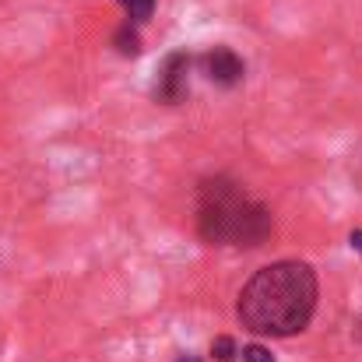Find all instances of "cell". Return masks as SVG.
Returning a JSON list of instances; mask_svg holds the SVG:
<instances>
[{"instance_id":"52a82bcc","label":"cell","mask_w":362,"mask_h":362,"mask_svg":"<svg viewBox=\"0 0 362 362\" xmlns=\"http://www.w3.org/2000/svg\"><path fill=\"white\" fill-rule=\"evenodd\" d=\"M236 356H240V349H236V341L229 334H222V338L211 341V359L215 362H236Z\"/></svg>"},{"instance_id":"277c9868","label":"cell","mask_w":362,"mask_h":362,"mask_svg":"<svg viewBox=\"0 0 362 362\" xmlns=\"http://www.w3.org/2000/svg\"><path fill=\"white\" fill-rule=\"evenodd\" d=\"M201 64H204L208 81H211V85H218V88H236V85L243 81V74H246L243 60L229 49V46H215V49H208Z\"/></svg>"},{"instance_id":"ba28073f","label":"cell","mask_w":362,"mask_h":362,"mask_svg":"<svg viewBox=\"0 0 362 362\" xmlns=\"http://www.w3.org/2000/svg\"><path fill=\"white\" fill-rule=\"evenodd\" d=\"M243 362H274V356H271V349H264V345H243Z\"/></svg>"},{"instance_id":"7a4b0ae2","label":"cell","mask_w":362,"mask_h":362,"mask_svg":"<svg viewBox=\"0 0 362 362\" xmlns=\"http://www.w3.org/2000/svg\"><path fill=\"white\" fill-rule=\"evenodd\" d=\"M274 222L264 204L243 194L229 176L204 180L197 187V233L211 246H264Z\"/></svg>"},{"instance_id":"8992f818","label":"cell","mask_w":362,"mask_h":362,"mask_svg":"<svg viewBox=\"0 0 362 362\" xmlns=\"http://www.w3.org/2000/svg\"><path fill=\"white\" fill-rule=\"evenodd\" d=\"M120 4L127 11V21H134V25H144L155 14V0H120Z\"/></svg>"},{"instance_id":"9c48e42d","label":"cell","mask_w":362,"mask_h":362,"mask_svg":"<svg viewBox=\"0 0 362 362\" xmlns=\"http://www.w3.org/2000/svg\"><path fill=\"white\" fill-rule=\"evenodd\" d=\"M349 243H352V250H359L362 253V229H356V233L349 236Z\"/></svg>"},{"instance_id":"6da1fadb","label":"cell","mask_w":362,"mask_h":362,"mask_svg":"<svg viewBox=\"0 0 362 362\" xmlns=\"http://www.w3.org/2000/svg\"><path fill=\"white\" fill-rule=\"evenodd\" d=\"M317 299V271L306 260H274L240 288L236 317L257 338H292L310 327Z\"/></svg>"},{"instance_id":"3957f363","label":"cell","mask_w":362,"mask_h":362,"mask_svg":"<svg viewBox=\"0 0 362 362\" xmlns=\"http://www.w3.org/2000/svg\"><path fill=\"white\" fill-rule=\"evenodd\" d=\"M187 71H190V57L183 49L169 53L165 64H162V74L155 81V99L165 103V106L183 103V95H187Z\"/></svg>"},{"instance_id":"5b68a950","label":"cell","mask_w":362,"mask_h":362,"mask_svg":"<svg viewBox=\"0 0 362 362\" xmlns=\"http://www.w3.org/2000/svg\"><path fill=\"white\" fill-rule=\"evenodd\" d=\"M113 46H117V53H120V57H137V53H141V35H137L134 21H127V25H120V28H117Z\"/></svg>"},{"instance_id":"30bf717a","label":"cell","mask_w":362,"mask_h":362,"mask_svg":"<svg viewBox=\"0 0 362 362\" xmlns=\"http://www.w3.org/2000/svg\"><path fill=\"white\" fill-rule=\"evenodd\" d=\"M176 362H201V359H197V356H190V352H187V356H180V359H176Z\"/></svg>"}]
</instances>
